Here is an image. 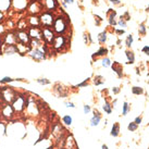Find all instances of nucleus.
<instances>
[{"label":"nucleus","instance_id":"obj_21","mask_svg":"<svg viewBox=\"0 0 149 149\" xmlns=\"http://www.w3.org/2000/svg\"><path fill=\"white\" fill-rule=\"evenodd\" d=\"M64 143H65V149H73V147H74L75 149H77L76 141H75L74 137L72 136V135H68Z\"/></svg>","mask_w":149,"mask_h":149},{"label":"nucleus","instance_id":"obj_3","mask_svg":"<svg viewBox=\"0 0 149 149\" xmlns=\"http://www.w3.org/2000/svg\"><path fill=\"white\" fill-rule=\"evenodd\" d=\"M0 91H1V97L6 104H12V101L14 100V98L17 97V91L14 89V87H8L3 86L0 87Z\"/></svg>","mask_w":149,"mask_h":149},{"label":"nucleus","instance_id":"obj_13","mask_svg":"<svg viewBox=\"0 0 149 149\" xmlns=\"http://www.w3.org/2000/svg\"><path fill=\"white\" fill-rule=\"evenodd\" d=\"M42 3V7L45 9V11H50L54 12L56 9L58 8V0H40Z\"/></svg>","mask_w":149,"mask_h":149},{"label":"nucleus","instance_id":"obj_41","mask_svg":"<svg viewBox=\"0 0 149 149\" xmlns=\"http://www.w3.org/2000/svg\"><path fill=\"white\" fill-rule=\"evenodd\" d=\"M132 44H133V36L132 35H128L127 37H126V39H125V46L127 48H130L132 46Z\"/></svg>","mask_w":149,"mask_h":149},{"label":"nucleus","instance_id":"obj_26","mask_svg":"<svg viewBox=\"0 0 149 149\" xmlns=\"http://www.w3.org/2000/svg\"><path fill=\"white\" fill-rule=\"evenodd\" d=\"M17 81H23V79H12L10 76H4L0 79V84L1 85H7V84L13 83V82H17Z\"/></svg>","mask_w":149,"mask_h":149},{"label":"nucleus","instance_id":"obj_36","mask_svg":"<svg viewBox=\"0 0 149 149\" xmlns=\"http://www.w3.org/2000/svg\"><path fill=\"white\" fill-rule=\"evenodd\" d=\"M130 111H131V106L127 102H124L122 106V116H126Z\"/></svg>","mask_w":149,"mask_h":149},{"label":"nucleus","instance_id":"obj_52","mask_svg":"<svg viewBox=\"0 0 149 149\" xmlns=\"http://www.w3.org/2000/svg\"><path fill=\"white\" fill-rule=\"evenodd\" d=\"M112 93H113V94H119V93H120V88H119V87H113V88H112Z\"/></svg>","mask_w":149,"mask_h":149},{"label":"nucleus","instance_id":"obj_53","mask_svg":"<svg viewBox=\"0 0 149 149\" xmlns=\"http://www.w3.org/2000/svg\"><path fill=\"white\" fill-rule=\"evenodd\" d=\"M4 22V13L0 12V24Z\"/></svg>","mask_w":149,"mask_h":149},{"label":"nucleus","instance_id":"obj_32","mask_svg":"<svg viewBox=\"0 0 149 149\" xmlns=\"http://www.w3.org/2000/svg\"><path fill=\"white\" fill-rule=\"evenodd\" d=\"M102 110H104L107 114H111V112H112L111 104H109V101H104V106H102Z\"/></svg>","mask_w":149,"mask_h":149},{"label":"nucleus","instance_id":"obj_14","mask_svg":"<svg viewBox=\"0 0 149 149\" xmlns=\"http://www.w3.org/2000/svg\"><path fill=\"white\" fill-rule=\"evenodd\" d=\"M27 33H29L31 39H42V27H29Z\"/></svg>","mask_w":149,"mask_h":149},{"label":"nucleus","instance_id":"obj_28","mask_svg":"<svg viewBox=\"0 0 149 149\" xmlns=\"http://www.w3.org/2000/svg\"><path fill=\"white\" fill-rule=\"evenodd\" d=\"M107 54H108L107 48H106V47H100L99 49H98V51L93 54V59L97 58V57H104Z\"/></svg>","mask_w":149,"mask_h":149},{"label":"nucleus","instance_id":"obj_19","mask_svg":"<svg viewBox=\"0 0 149 149\" xmlns=\"http://www.w3.org/2000/svg\"><path fill=\"white\" fill-rule=\"evenodd\" d=\"M15 27H17V31H27L29 26L27 21H26V17H22L20 20H17Z\"/></svg>","mask_w":149,"mask_h":149},{"label":"nucleus","instance_id":"obj_5","mask_svg":"<svg viewBox=\"0 0 149 149\" xmlns=\"http://www.w3.org/2000/svg\"><path fill=\"white\" fill-rule=\"evenodd\" d=\"M68 29V22L62 15H59V17H54V24H52V29H54V33L59 34V35H62Z\"/></svg>","mask_w":149,"mask_h":149},{"label":"nucleus","instance_id":"obj_58","mask_svg":"<svg viewBox=\"0 0 149 149\" xmlns=\"http://www.w3.org/2000/svg\"><path fill=\"white\" fill-rule=\"evenodd\" d=\"M147 11H149V6H148V8H147Z\"/></svg>","mask_w":149,"mask_h":149},{"label":"nucleus","instance_id":"obj_20","mask_svg":"<svg viewBox=\"0 0 149 149\" xmlns=\"http://www.w3.org/2000/svg\"><path fill=\"white\" fill-rule=\"evenodd\" d=\"M94 116L91 118V126H98L101 121V114L97 109H94Z\"/></svg>","mask_w":149,"mask_h":149},{"label":"nucleus","instance_id":"obj_57","mask_svg":"<svg viewBox=\"0 0 149 149\" xmlns=\"http://www.w3.org/2000/svg\"><path fill=\"white\" fill-rule=\"evenodd\" d=\"M101 149H109V147H108V146L106 145V144H104V145L101 146Z\"/></svg>","mask_w":149,"mask_h":149},{"label":"nucleus","instance_id":"obj_11","mask_svg":"<svg viewBox=\"0 0 149 149\" xmlns=\"http://www.w3.org/2000/svg\"><path fill=\"white\" fill-rule=\"evenodd\" d=\"M0 113H1V116H3L4 119H7V120H12L13 118H14V116H15V112H14L12 106L10 104H4L3 107L1 108Z\"/></svg>","mask_w":149,"mask_h":149},{"label":"nucleus","instance_id":"obj_47","mask_svg":"<svg viewBox=\"0 0 149 149\" xmlns=\"http://www.w3.org/2000/svg\"><path fill=\"white\" fill-rule=\"evenodd\" d=\"M91 111V106H88V104H84V113H85V114H88Z\"/></svg>","mask_w":149,"mask_h":149},{"label":"nucleus","instance_id":"obj_17","mask_svg":"<svg viewBox=\"0 0 149 149\" xmlns=\"http://www.w3.org/2000/svg\"><path fill=\"white\" fill-rule=\"evenodd\" d=\"M2 51L7 56H13V54H19L17 52V45H3L2 44Z\"/></svg>","mask_w":149,"mask_h":149},{"label":"nucleus","instance_id":"obj_40","mask_svg":"<svg viewBox=\"0 0 149 149\" xmlns=\"http://www.w3.org/2000/svg\"><path fill=\"white\" fill-rule=\"evenodd\" d=\"M138 127V125L135 123V122H131V123H128L127 125V130L128 131H131V132H135Z\"/></svg>","mask_w":149,"mask_h":149},{"label":"nucleus","instance_id":"obj_24","mask_svg":"<svg viewBox=\"0 0 149 149\" xmlns=\"http://www.w3.org/2000/svg\"><path fill=\"white\" fill-rule=\"evenodd\" d=\"M116 17V11L110 10V11L108 12V21H109V24L111 25V26H116V25L118 24Z\"/></svg>","mask_w":149,"mask_h":149},{"label":"nucleus","instance_id":"obj_7","mask_svg":"<svg viewBox=\"0 0 149 149\" xmlns=\"http://www.w3.org/2000/svg\"><path fill=\"white\" fill-rule=\"evenodd\" d=\"M29 0H12L11 11L15 13H21L27 10Z\"/></svg>","mask_w":149,"mask_h":149},{"label":"nucleus","instance_id":"obj_48","mask_svg":"<svg viewBox=\"0 0 149 149\" xmlns=\"http://www.w3.org/2000/svg\"><path fill=\"white\" fill-rule=\"evenodd\" d=\"M65 107L66 108H72V109H74L75 108V104L72 102V101H66L65 102Z\"/></svg>","mask_w":149,"mask_h":149},{"label":"nucleus","instance_id":"obj_10","mask_svg":"<svg viewBox=\"0 0 149 149\" xmlns=\"http://www.w3.org/2000/svg\"><path fill=\"white\" fill-rule=\"evenodd\" d=\"M54 93L59 98H65L69 96V88H66L61 83H56L54 85Z\"/></svg>","mask_w":149,"mask_h":149},{"label":"nucleus","instance_id":"obj_2","mask_svg":"<svg viewBox=\"0 0 149 149\" xmlns=\"http://www.w3.org/2000/svg\"><path fill=\"white\" fill-rule=\"evenodd\" d=\"M13 110L15 113H22L25 111V107H26V94H19L17 93V97L14 98V100L12 101Z\"/></svg>","mask_w":149,"mask_h":149},{"label":"nucleus","instance_id":"obj_49","mask_svg":"<svg viewBox=\"0 0 149 149\" xmlns=\"http://www.w3.org/2000/svg\"><path fill=\"white\" fill-rule=\"evenodd\" d=\"M114 32H116V35H119V36H121V35H123V34L125 33L124 29H116V31H114Z\"/></svg>","mask_w":149,"mask_h":149},{"label":"nucleus","instance_id":"obj_1","mask_svg":"<svg viewBox=\"0 0 149 149\" xmlns=\"http://www.w3.org/2000/svg\"><path fill=\"white\" fill-rule=\"evenodd\" d=\"M49 54V46L45 45L40 47V48H33L29 50V52L27 54L31 59H33L36 62H42V60L47 59V56Z\"/></svg>","mask_w":149,"mask_h":149},{"label":"nucleus","instance_id":"obj_15","mask_svg":"<svg viewBox=\"0 0 149 149\" xmlns=\"http://www.w3.org/2000/svg\"><path fill=\"white\" fill-rule=\"evenodd\" d=\"M2 42H3V45H17V38H15L14 31L13 32L10 31L9 33L4 34Z\"/></svg>","mask_w":149,"mask_h":149},{"label":"nucleus","instance_id":"obj_39","mask_svg":"<svg viewBox=\"0 0 149 149\" xmlns=\"http://www.w3.org/2000/svg\"><path fill=\"white\" fill-rule=\"evenodd\" d=\"M6 132H7V125L2 122H0V138L3 135H6Z\"/></svg>","mask_w":149,"mask_h":149},{"label":"nucleus","instance_id":"obj_16","mask_svg":"<svg viewBox=\"0 0 149 149\" xmlns=\"http://www.w3.org/2000/svg\"><path fill=\"white\" fill-rule=\"evenodd\" d=\"M25 17L29 27H40V21L38 15H26Z\"/></svg>","mask_w":149,"mask_h":149},{"label":"nucleus","instance_id":"obj_27","mask_svg":"<svg viewBox=\"0 0 149 149\" xmlns=\"http://www.w3.org/2000/svg\"><path fill=\"white\" fill-rule=\"evenodd\" d=\"M119 134H120V124L116 122V123H114V124L112 125L110 135L113 136V137H118L119 136Z\"/></svg>","mask_w":149,"mask_h":149},{"label":"nucleus","instance_id":"obj_30","mask_svg":"<svg viewBox=\"0 0 149 149\" xmlns=\"http://www.w3.org/2000/svg\"><path fill=\"white\" fill-rule=\"evenodd\" d=\"M107 39H108L107 31H104V32H101V33L98 35V42H99L100 44H106V42H107Z\"/></svg>","mask_w":149,"mask_h":149},{"label":"nucleus","instance_id":"obj_59","mask_svg":"<svg viewBox=\"0 0 149 149\" xmlns=\"http://www.w3.org/2000/svg\"><path fill=\"white\" fill-rule=\"evenodd\" d=\"M0 118H1V113H0Z\"/></svg>","mask_w":149,"mask_h":149},{"label":"nucleus","instance_id":"obj_50","mask_svg":"<svg viewBox=\"0 0 149 149\" xmlns=\"http://www.w3.org/2000/svg\"><path fill=\"white\" fill-rule=\"evenodd\" d=\"M141 121H143V118H141V116H137L134 122H135V123L138 125V124H141Z\"/></svg>","mask_w":149,"mask_h":149},{"label":"nucleus","instance_id":"obj_22","mask_svg":"<svg viewBox=\"0 0 149 149\" xmlns=\"http://www.w3.org/2000/svg\"><path fill=\"white\" fill-rule=\"evenodd\" d=\"M17 52L21 56H25L29 52V50L32 49L29 45H23V44H17Z\"/></svg>","mask_w":149,"mask_h":149},{"label":"nucleus","instance_id":"obj_38","mask_svg":"<svg viewBox=\"0 0 149 149\" xmlns=\"http://www.w3.org/2000/svg\"><path fill=\"white\" fill-rule=\"evenodd\" d=\"M132 93L134 95H141L143 93H144V89L141 88V87H138V86H134L132 88Z\"/></svg>","mask_w":149,"mask_h":149},{"label":"nucleus","instance_id":"obj_4","mask_svg":"<svg viewBox=\"0 0 149 149\" xmlns=\"http://www.w3.org/2000/svg\"><path fill=\"white\" fill-rule=\"evenodd\" d=\"M45 11V9L42 7V3L40 0H29V7H27V15H38Z\"/></svg>","mask_w":149,"mask_h":149},{"label":"nucleus","instance_id":"obj_34","mask_svg":"<svg viewBox=\"0 0 149 149\" xmlns=\"http://www.w3.org/2000/svg\"><path fill=\"white\" fill-rule=\"evenodd\" d=\"M83 39H84V42H85V45H91L93 40H91V36L89 33H85L83 34Z\"/></svg>","mask_w":149,"mask_h":149},{"label":"nucleus","instance_id":"obj_23","mask_svg":"<svg viewBox=\"0 0 149 149\" xmlns=\"http://www.w3.org/2000/svg\"><path fill=\"white\" fill-rule=\"evenodd\" d=\"M111 66L113 72H116L118 74V77L121 79L123 76V68H122V65L119 62H113V64H111Z\"/></svg>","mask_w":149,"mask_h":149},{"label":"nucleus","instance_id":"obj_44","mask_svg":"<svg viewBox=\"0 0 149 149\" xmlns=\"http://www.w3.org/2000/svg\"><path fill=\"white\" fill-rule=\"evenodd\" d=\"M89 79H86L84 82L77 84V85H75V87H85V86H87V85L89 84Z\"/></svg>","mask_w":149,"mask_h":149},{"label":"nucleus","instance_id":"obj_45","mask_svg":"<svg viewBox=\"0 0 149 149\" xmlns=\"http://www.w3.org/2000/svg\"><path fill=\"white\" fill-rule=\"evenodd\" d=\"M116 25H119V26H121V27L125 29V27H126V22H125L122 17H120V20L118 21V24H116Z\"/></svg>","mask_w":149,"mask_h":149},{"label":"nucleus","instance_id":"obj_43","mask_svg":"<svg viewBox=\"0 0 149 149\" xmlns=\"http://www.w3.org/2000/svg\"><path fill=\"white\" fill-rule=\"evenodd\" d=\"M94 17H95V23H96V26H99L100 24H101V22L104 21V19H101V17H99V15H94Z\"/></svg>","mask_w":149,"mask_h":149},{"label":"nucleus","instance_id":"obj_35","mask_svg":"<svg viewBox=\"0 0 149 149\" xmlns=\"http://www.w3.org/2000/svg\"><path fill=\"white\" fill-rule=\"evenodd\" d=\"M36 82H37L39 85H42V86H46V85H50V82L48 79H46V77H39V79H36Z\"/></svg>","mask_w":149,"mask_h":149},{"label":"nucleus","instance_id":"obj_56","mask_svg":"<svg viewBox=\"0 0 149 149\" xmlns=\"http://www.w3.org/2000/svg\"><path fill=\"white\" fill-rule=\"evenodd\" d=\"M116 104H118V99H114V100H113V101H112L111 106H112V107H116Z\"/></svg>","mask_w":149,"mask_h":149},{"label":"nucleus","instance_id":"obj_31","mask_svg":"<svg viewBox=\"0 0 149 149\" xmlns=\"http://www.w3.org/2000/svg\"><path fill=\"white\" fill-rule=\"evenodd\" d=\"M62 123L66 126H71L72 123H73V119H72V116H69V114H66V116H62Z\"/></svg>","mask_w":149,"mask_h":149},{"label":"nucleus","instance_id":"obj_9","mask_svg":"<svg viewBox=\"0 0 149 149\" xmlns=\"http://www.w3.org/2000/svg\"><path fill=\"white\" fill-rule=\"evenodd\" d=\"M15 38H17V44H23V45H29L31 37H29L27 31H14Z\"/></svg>","mask_w":149,"mask_h":149},{"label":"nucleus","instance_id":"obj_8","mask_svg":"<svg viewBox=\"0 0 149 149\" xmlns=\"http://www.w3.org/2000/svg\"><path fill=\"white\" fill-rule=\"evenodd\" d=\"M42 40L47 46H51L56 37V33L54 32L52 27H42Z\"/></svg>","mask_w":149,"mask_h":149},{"label":"nucleus","instance_id":"obj_37","mask_svg":"<svg viewBox=\"0 0 149 149\" xmlns=\"http://www.w3.org/2000/svg\"><path fill=\"white\" fill-rule=\"evenodd\" d=\"M112 62L111 60L108 58V57H104L102 60H101V65L104 66V68H109V66H111Z\"/></svg>","mask_w":149,"mask_h":149},{"label":"nucleus","instance_id":"obj_55","mask_svg":"<svg viewBox=\"0 0 149 149\" xmlns=\"http://www.w3.org/2000/svg\"><path fill=\"white\" fill-rule=\"evenodd\" d=\"M113 4H120L121 3V0H110Z\"/></svg>","mask_w":149,"mask_h":149},{"label":"nucleus","instance_id":"obj_18","mask_svg":"<svg viewBox=\"0 0 149 149\" xmlns=\"http://www.w3.org/2000/svg\"><path fill=\"white\" fill-rule=\"evenodd\" d=\"M12 0H0V12L6 13L11 10Z\"/></svg>","mask_w":149,"mask_h":149},{"label":"nucleus","instance_id":"obj_46","mask_svg":"<svg viewBox=\"0 0 149 149\" xmlns=\"http://www.w3.org/2000/svg\"><path fill=\"white\" fill-rule=\"evenodd\" d=\"M4 34H6V27H4L3 23H1V24H0V37H1L2 35H4Z\"/></svg>","mask_w":149,"mask_h":149},{"label":"nucleus","instance_id":"obj_6","mask_svg":"<svg viewBox=\"0 0 149 149\" xmlns=\"http://www.w3.org/2000/svg\"><path fill=\"white\" fill-rule=\"evenodd\" d=\"M54 12L50 11H42L39 14V21H40V27H52L54 21Z\"/></svg>","mask_w":149,"mask_h":149},{"label":"nucleus","instance_id":"obj_12","mask_svg":"<svg viewBox=\"0 0 149 149\" xmlns=\"http://www.w3.org/2000/svg\"><path fill=\"white\" fill-rule=\"evenodd\" d=\"M65 45H66V40H65V38H64V36H63V35H57V36L54 37V42H52L51 47H52L54 49L60 51L62 48L65 47Z\"/></svg>","mask_w":149,"mask_h":149},{"label":"nucleus","instance_id":"obj_54","mask_svg":"<svg viewBox=\"0 0 149 149\" xmlns=\"http://www.w3.org/2000/svg\"><path fill=\"white\" fill-rule=\"evenodd\" d=\"M62 1L66 4H72L73 2H74V0H62Z\"/></svg>","mask_w":149,"mask_h":149},{"label":"nucleus","instance_id":"obj_33","mask_svg":"<svg viewBox=\"0 0 149 149\" xmlns=\"http://www.w3.org/2000/svg\"><path fill=\"white\" fill-rule=\"evenodd\" d=\"M126 58H127V60H128V63H134V61H135V56H134V52L133 51H131V50H127L126 52Z\"/></svg>","mask_w":149,"mask_h":149},{"label":"nucleus","instance_id":"obj_42","mask_svg":"<svg viewBox=\"0 0 149 149\" xmlns=\"http://www.w3.org/2000/svg\"><path fill=\"white\" fill-rule=\"evenodd\" d=\"M138 33L141 34V35H146V26L144 23H141V25H139V29H138Z\"/></svg>","mask_w":149,"mask_h":149},{"label":"nucleus","instance_id":"obj_29","mask_svg":"<svg viewBox=\"0 0 149 149\" xmlns=\"http://www.w3.org/2000/svg\"><path fill=\"white\" fill-rule=\"evenodd\" d=\"M104 82H106V79H104V76H101V75H95V77H94V84H95L96 86L102 85V84H104Z\"/></svg>","mask_w":149,"mask_h":149},{"label":"nucleus","instance_id":"obj_51","mask_svg":"<svg viewBox=\"0 0 149 149\" xmlns=\"http://www.w3.org/2000/svg\"><path fill=\"white\" fill-rule=\"evenodd\" d=\"M144 54H149V46H145L144 48H143V50H141Z\"/></svg>","mask_w":149,"mask_h":149},{"label":"nucleus","instance_id":"obj_25","mask_svg":"<svg viewBox=\"0 0 149 149\" xmlns=\"http://www.w3.org/2000/svg\"><path fill=\"white\" fill-rule=\"evenodd\" d=\"M44 45H45V42L42 39H31V42H29V47L32 49L33 48H40Z\"/></svg>","mask_w":149,"mask_h":149}]
</instances>
